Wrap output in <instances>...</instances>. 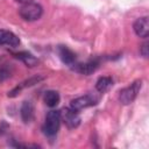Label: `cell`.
Here are the masks:
<instances>
[{
  "instance_id": "obj_1",
  "label": "cell",
  "mask_w": 149,
  "mask_h": 149,
  "mask_svg": "<svg viewBox=\"0 0 149 149\" xmlns=\"http://www.w3.org/2000/svg\"><path fill=\"white\" fill-rule=\"evenodd\" d=\"M43 13V8L41 5L35 3V2H28L24 3L20 7L19 9V14L20 16L24 20V21H36L42 16Z\"/></svg>"
},
{
  "instance_id": "obj_2",
  "label": "cell",
  "mask_w": 149,
  "mask_h": 149,
  "mask_svg": "<svg viewBox=\"0 0 149 149\" xmlns=\"http://www.w3.org/2000/svg\"><path fill=\"white\" fill-rule=\"evenodd\" d=\"M61 112L59 111H50L47 116H45V121H44V126H43V130L45 133V135L52 137L58 133L59 126H61Z\"/></svg>"
},
{
  "instance_id": "obj_3",
  "label": "cell",
  "mask_w": 149,
  "mask_h": 149,
  "mask_svg": "<svg viewBox=\"0 0 149 149\" xmlns=\"http://www.w3.org/2000/svg\"><path fill=\"white\" fill-rule=\"evenodd\" d=\"M141 86H142V81L141 80H135L129 86L122 88L119 92V100H120V102L122 105L132 104L135 100V98L137 97V93L140 92Z\"/></svg>"
},
{
  "instance_id": "obj_4",
  "label": "cell",
  "mask_w": 149,
  "mask_h": 149,
  "mask_svg": "<svg viewBox=\"0 0 149 149\" xmlns=\"http://www.w3.org/2000/svg\"><path fill=\"white\" fill-rule=\"evenodd\" d=\"M61 120L66 125V127L77 128L80 123V115L79 112L72 109L71 107H66L61 111Z\"/></svg>"
},
{
  "instance_id": "obj_5",
  "label": "cell",
  "mask_w": 149,
  "mask_h": 149,
  "mask_svg": "<svg viewBox=\"0 0 149 149\" xmlns=\"http://www.w3.org/2000/svg\"><path fill=\"white\" fill-rule=\"evenodd\" d=\"M98 100L99 99L93 94H85V95H81V97H78V98L71 100L70 107L77 112H80L84 108H87L90 106L95 105L98 102Z\"/></svg>"
},
{
  "instance_id": "obj_6",
  "label": "cell",
  "mask_w": 149,
  "mask_h": 149,
  "mask_svg": "<svg viewBox=\"0 0 149 149\" xmlns=\"http://www.w3.org/2000/svg\"><path fill=\"white\" fill-rule=\"evenodd\" d=\"M133 29H134L135 34H136L139 37L147 38V37H148V34H149V21H148V16L139 17V19L134 22Z\"/></svg>"
},
{
  "instance_id": "obj_7",
  "label": "cell",
  "mask_w": 149,
  "mask_h": 149,
  "mask_svg": "<svg viewBox=\"0 0 149 149\" xmlns=\"http://www.w3.org/2000/svg\"><path fill=\"white\" fill-rule=\"evenodd\" d=\"M20 44V40L19 37L9 31V30H5V29H0V45H8L10 48H16Z\"/></svg>"
},
{
  "instance_id": "obj_8",
  "label": "cell",
  "mask_w": 149,
  "mask_h": 149,
  "mask_svg": "<svg viewBox=\"0 0 149 149\" xmlns=\"http://www.w3.org/2000/svg\"><path fill=\"white\" fill-rule=\"evenodd\" d=\"M98 66H99V62L97 59H91L85 63H74L73 69L79 73L88 76V74L93 73L98 69Z\"/></svg>"
},
{
  "instance_id": "obj_9",
  "label": "cell",
  "mask_w": 149,
  "mask_h": 149,
  "mask_svg": "<svg viewBox=\"0 0 149 149\" xmlns=\"http://www.w3.org/2000/svg\"><path fill=\"white\" fill-rule=\"evenodd\" d=\"M58 55H59L62 62L65 63L66 65H69V66L74 65V63H76V54L71 49H69L68 47L61 45L58 48Z\"/></svg>"
},
{
  "instance_id": "obj_10",
  "label": "cell",
  "mask_w": 149,
  "mask_h": 149,
  "mask_svg": "<svg viewBox=\"0 0 149 149\" xmlns=\"http://www.w3.org/2000/svg\"><path fill=\"white\" fill-rule=\"evenodd\" d=\"M20 115L24 123H29L34 119V105L30 101H23L20 108Z\"/></svg>"
},
{
  "instance_id": "obj_11",
  "label": "cell",
  "mask_w": 149,
  "mask_h": 149,
  "mask_svg": "<svg viewBox=\"0 0 149 149\" xmlns=\"http://www.w3.org/2000/svg\"><path fill=\"white\" fill-rule=\"evenodd\" d=\"M43 100H44V102H45L47 106H49V107H56L59 104L61 97H59V93L57 91L49 90V91H47L44 93Z\"/></svg>"
},
{
  "instance_id": "obj_12",
  "label": "cell",
  "mask_w": 149,
  "mask_h": 149,
  "mask_svg": "<svg viewBox=\"0 0 149 149\" xmlns=\"http://www.w3.org/2000/svg\"><path fill=\"white\" fill-rule=\"evenodd\" d=\"M112 86H113V79H112L111 77H100V78L97 80L95 90H97L99 93H105V92H107Z\"/></svg>"
},
{
  "instance_id": "obj_13",
  "label": "cell",
  "mask_w": 149,
  "mask_h": 149,
  "mask_svg": "<svg viewBox=\"0 0 149 149\" xmlns=\"http://www.w3.org/2000/svg\"><path fill=\"white\" fill-rule=\"evenodd\" d=\"M15 57L21 59L27 66H30V68H33L37 64V59L29 52H19V54H15Z\"/></svg>"
},
{
  "instance_id": "obj_14",
  "label": "cell",
  "mask_w": 149,
  "mask_h": 149,
  "mask_svg": "<svg viewBox=\"0 0 149 149\" xmlns=\"http://www.w3.org/2000/svg\"><path fill=\"white\" fill-rule=\"evenodd\" d=\"M13 73V68L10 64H3L0 66V83L8 79Z\"/></svg>"
},
{
  "instance_id": "obj_15",
  "label": "cell",
  "mask_w": 149,
  "mask_h": 149,
  "mask_svg": "<svg viewBox=\"0 0 149 149\" xmlns=\"http://www.w3.org/2000/svg\"><path fill=\"white\" fill-rule=\"evenodd\" d=\"M148 42H144L142 45H141V49H140V52L143 57H148Z\"/></svg>"
},
{
  "instance_id": "obj_16",
  "label": "cell",
  "mask_w": 149,
  "mask_h": 149,
  "mask_svg": "<svg viewBox=\"0 0 149 149\" xmlns=\"http://www.w3.org/2000/svg\"><path fill=\"white\" fill-rule=\"evenodd\" d=\"M15 1L19 2V3H22V5L28 3V2H33V0H15Z\"/></svg>"
}]
</instances>
